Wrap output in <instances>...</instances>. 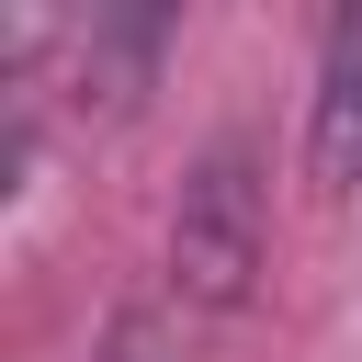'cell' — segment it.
I'll use <instances>...</instances> for the list:
<instances>
[{
  "instance_id": "3",
  "label": "cell",
  "mask_w": 362,
  "mask_h": 362,
  "mask_svg": "<svg viewBox=\"0 0 362 362\" xmlns=\"http://www.w3.org/2000/svg\"><path fill=\"white\" fill-rule=\"evenodd\" d=\"M90 362H181V339H170V317L158 305H124L113 328H102V351Z\"/></svg>"
},
{
  "instance_id": "2",
  "label": "cell",
  "mask_w": 362,
  "mask_h": 362,
  "mask_svg": "<svg viewBox=\"0 0 362 362\" xmlns=\"http://www.w3.org/2000/svg\"><path fill=\"white\" fill-rule=\"evenodd\" d=\"M305 158H317V181L362 192V11H339V23H328V45H317V113H305Z\"/></svg>"
},
{
  "instance_id": "1",
  "label": "cell",
  "mask_w": 362,
  "mask_h": 362,
  "mask_svg": "<svg viewBox=\"0 0 362 362\" xmlns=\"http://www.w3.org/2000/svg\"><path fill=\"white\" fill-rule=\"evenodd\" d=\"M260 238H272V204H260V158L226 136L192 158L181 204H170V294L204 305V317H238L249 283H260Z\"/></svg>"
}]
</instances>
